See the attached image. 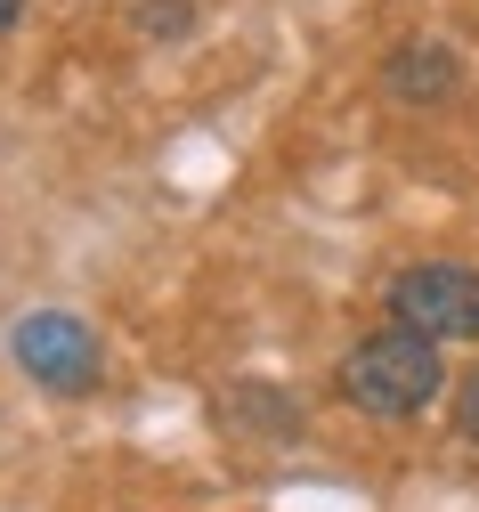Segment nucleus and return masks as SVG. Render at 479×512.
I'll list each match as a JSON object with an SVG mask.
<instances>
[{
    "label": "nucleus",
    "instance_id": "obj_6",
    "mask_svg": "<svg viewBox=\"0 0 479 512\" xmlns=\"http://www.w3.org/2000/svg\"><path fill=\"white\" fill-rule=\"evenodd\" d=\"M17 17H25V0H0V33H9Z\"/></svg>",
    "mask_w": 479,
    "mask_h": 512
},
{
    "label": "nucleus",
    "instance_id": "obj_4",
    "mask_svg": "<svg viewBox=\"0 0 479 512\" xmlns=\"http://www.w3.org/2000/svg\"><path fill=\"white\" fill-rule=\"evenodd\" d=\"M447 90H455V57H447L439 41H406V49L390 57V98L423 106V98H447Z\"/></svg>",
    "mask_w": 479,
    "mask_h": 512
},
{
    "label": "nucleus",
    "instance_id": "obj_1",
    "mask_svg": "<svg viewBox=\"0 0 479 512\" xmlns=\"http://www.w3.org/2000/svg\"><path fill=\"white\" fill-rule=\"evenodd\" d=\"M439 342L415 334V326H390V334H366L350 358H341V399H350L358 415H382V423H406V415H423L439 399Z\"/></svg>",
    "mask_w": 479,
    "mask_h": 512
},
{
    "label": "nucleus",
    "instance_id": "obj_3",
    "mask_svg": "<svg viewBox=\"0 0 479 512\" xmlns=\"http://www.w3.org/2000/svg\"><path fill=\"white\" fill-rule=\"evenodd\" d=\"M17 366L41 382L49 399H82L106 358H98V334L82 326L74 309H33L25 326H17Z\"/></svg>",
    "mask_w": 479,
    "mask_h": 512
},
{
    "label": "nucleus",
    "instance_id": "obj_2",
    "mask_svg": "<svg viewBox=\"0 0 479 512\" xmlns=\"http://www.w3.org/2000/svg\"><path fill=\"white\" fill-rule=\"evenodd\" d=\"M390 317L431 342H479V269L463 261H415L390 277Z\"/></svg>",
    "mask_w": 479,
    "mask_h": 512
},
{
    "label": "nucleus",
    "instance_id": "obj_5",
    "mask_svg": "<svg viewBox=\"0 0 479 512\" xmlns=\"http://www.w3.org/2000/svg\"><path fill=\"white\" fill-rule=\"evenodd\" d=\"M455 431L479 447V374H463V391H455Z\"/></svg>",
    "mask_w": 479,
    "mask_h": 512
}]
</instances>
